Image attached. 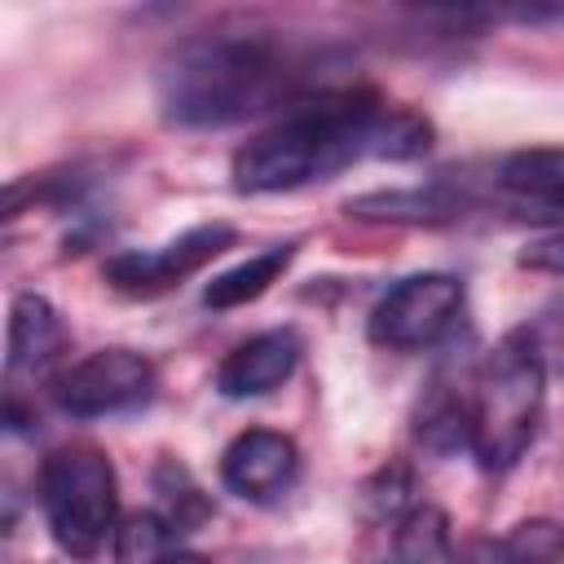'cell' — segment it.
<instances>
[{"instance_id": "obj_18", "label": "cell", "mask_w": 564, "mask_h": 564, "mask_svg": "<svg viewBox=\"0 0 564 564\" xmlns=\"http://www.w3.org/2000/svg\"><path fill=\"white\" fill-rule=\"evenodd\" d=\"M159 564H212V560H203V555H194V551H172V555H163Z\"/></svg>"}, {"instance_id": "obj_12", "label": "cell", "mask_w": 564, "mask_h": 564, "mask_svg": "<svg viewBox=\"0 0 564 564\" xmlns=\"http://www.w3.org/2000/svg\"><path fill=\"white\" fill-rule=\"evenodd\" d=\"M498 181L507 194L524 198L538 212H555L564 220V145H533L507 154Z\"/></svg>"}, {"instance_id": "obj_4", "label": "cell", "mask_w": 564, "mask_h": 564, "mask_svg": "<svg viewBox=\"0 0 564 564\" xmlns=\"http://www.w3.org/2000/svg\"><path fill=\"white\" fill-rule=\"evenodd\" d=\"M40 511L70 560H93L119 529V480L97 445H62L40 467Z\"/></svg>"}, {"instance_id": "obj_13", "label": "cell", "mask_w": 564, "mask_h": 564, "mask_svg": "<svg viewBox=\"0 0 564 564\" xmlns=\"http://www.w3.org/2000/svg\"><path fill=\"white\" fill-rule=\"evenodd\" d=\"M295 238H286V242H273V247H264V251H256V256H247L242 264H234V269H225V273H216L212 282H207V291H203V304L207 308H216V313H225V308H242V304H251V300H260L286 269H291V260H295Z\"/></svg>"}, {"instance_id": "obj_16", "label": "cell", "mask_w": 564, "mask_h": 564, "mask_svg": "<svg viewBox=\"0 0 564 564\" xmlns=\"http://www.w3.org/2000/svg\"><path fill=\"white\" fill-rule=\"evenodd\" d=\"M449 546L445 516L436 507H414L397 529V564H432Z\"/></svg>"}, {"instance_id": "obj_17", "label": "cell", "mask_w": 564, "mask_h": 564, "mask_svg": "<svg viewBox=\"0 0 564 564\" xmlns=\"http://www.w3.org/2000/svg\"><path fill=\"white\" fill-rule=\"evenodd\" d=\"M494 18H511V22H551V26H564V4H529V9H507V13H494Z\"/></svg>"}, {"instance_id": "obj_8", "label": "cell", "mask_w": 564, "mask_h": 564, "mask_svg": "<svg viewBox=\"0 0 564 564\" xmlns=\"http://www.w3.org/2000/svg\"><path fill=\"white\" fill-rule=\"evenodd\" d=\"M300 476V449L286 432L247 427L220 454V480L242 502H273Z\"/></svg>"}, {"instance_id": "obj_5", "label": "cell", "mask_w": 564, "mask_h": 564, "mask_svg": "<svg viewBox=\"0 0 564 564\" xmlns=\"http://www.w3.org/2000/svg\"><path fill=\"white\" fill-rule=\"evenodd\" d=\"M463 278L454 273H410L401 278L366 322L370 344L392 352H419L432 348L463 313Z\"/></svg>"}, {"instance_id": "obj_10", "label": "cell", "mask_w": 564, "mask_h": 564, "mask_svg": "<svg viewBox=\"0 0 564 564\" xmlns=\"http://www.w3.org/2000/svg\"><path fill=\"white\" fill-rule=\"evenodd\" d=\"M62 348H66V326L57 308L44 295L22 291L9 313V375H35L53 366Z\"/></svg>"}, {"instance_id": "obj_11", "label": "cell", "mask_w": 564, "mask_h": 564, "mask_svg": "<svg viewBox=\"0 0 564 564\" xmlns=\"http://www.w3.org/2000/svg\"><path fill=\"white\" fill-rule=\"evenodd\" d=\"M454 564H564V529L555 520H520L502 538H471Z\"/></svg>"}, {"instance_id": "obj_1", "label": "cell", "mask_w": 564, "mask_h": 564, "mask_svg": "<svg viewBox=\"0 0 564 564\" xmlns=\"http://www.w3.org/2000/svg\"><path fill=\"white\" fill-rule=\"evenodd\" d=\"M427 145L432 123L423 115L379 106L361 93H335L251 137L234 154L229 176L242 194H278L326 181L361 159H419Z\"/></svg>"}, {"instance_id": "obj_2", "label": "cell", "mask_w": 564, "mask_h": 564, "mask_svg": "<svg viewBox=\"0 0 564 564\" xmlns=\"http://www.w3.org/2000/svg\"><path fill=\"white\" fill-rule=\"evenodd\" d=\"M291 53L256 31H203L172 44L154 66V106L176 128H225L286 93Z\"/></svg>"}, {"instance_id": "obj_9", "label": "cell", "mask_w": 564, "mask_h": 564, "mask_svg": "<svg viewBox=\"0 0 564 564\" xmlns=\"http://www.w3.org/2000/svg\"><path fill=\"white\" fill-rule=\"evenodd\" d=\"M300 366V335L295 330H264L251 335L247 344H238L220 370H216V388L229 401H247V397H269L273 388H282Z\"/></svg>"}, {"instance_id": "obj_3", "label": "cell", "mask_w": 564, "mask_h": 564, "mask_svg": "<svg viewBox=\"0 0 564 564\" xmlns=\"http://www.w3.org/2000/svg\"><path fill=\"white\" fill-rule=\"evenodd\" d=\"M546 405V366L529 330H507L471 392H467V449L485 471H507L538 436Z\"/></svg>"}, {"instance_id": "obj_15", "label": "cell", "mask_w": 564, "mask_h": 564, "mask_svg": "<svg viewBox=\"0 0 564 564\" xmlns=\"http://www.w3.org/2000/svg\"><path fill=\"white\" fill-rule=\"evenodd\" d=\"M172 533L176 524L159 511H132L115 529V560L119 564H159L172 555Z\"/></svg>"}, {"instance_id": "obj_6", "label": "cell", "mask_w": 564, "mask_h": 564, "mask_svg": "<svg viewBox=\"0 0 564 564\" xmlns=\"http://www.w3.org/2000/svg\"><path fill=\"white\" fill-rule=\"evenodd\" d=\"M234 242H238V229L225 220H212V225H194V229L176 234L172 242H163L154 251H119L106 260L101 273L123 295H159V291L181 286L189 273H198L216 256H225Z\"/></svg>"}, {"instance_id": "obj_7", "label": "cell", "mask_w": 564, "mask_h": 564, "mask_svg": "<svg viewBox=\"0 0 564 564\" xmlns=\"http://www.w3.org/2000/svg\"><path fill=\"white\" fill-rule=\"evenodd\" d=\"M150 392H154V366L132 348H97L57 379V405L75 419L132 410Z\"/></svg>"}, {"instance_id": "obj_14", "label": "cell", "mask_w": 564, "mask_h": 564, "mask_svg": "<svg viewBox=\"0 0 564 564\" xmlns=\"http://www.w3.org/2000/svg\"><path fill=\"white\" fill-rule=\"evenodd\" d=\"M467 198L449 185H427V189H388V194H361L348 198V216L361 220H449L463 216Z\"/></svg>"}]
</instances>
